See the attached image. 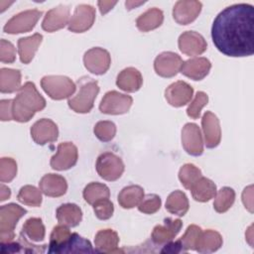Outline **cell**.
<instances>
[{
	"instance_id": "1",
	"label": "cell",
	"mask_w": 254,
	"mask_h": 254,
	"mask_svg": "<svg viewBox=\"0 0 254 254\" xmlns=\"http://www.w3.org/2000/svg\"><path fill=\"white\" fill-rule=\"evenodd\" d=\"M254 8L234 4L223 9L214 19L211 38L215 48L228 57H249L254 53Z\"/></svg>"
},
{
	"instance_id": "2",
	"label": "cell",
	"mask_w": 254,
	"mask_h": 254,
	"mask_svg": "<svg viewBox=\"0 0 254 254\" xmlns=\"http://www.w3.org/2000/svg\"><path fill=\"white\" fill-rule=\"evenodd\" d=\"M46 107L45 98L39 93L33 82H26L19 89L18 94L13 99L12 114L13 120L18 122H28L36 112Z\"/></svg>"
},
{
	"instance_id": "3",
	"label": "cell",
	"mask_w": 254,
	"mask_h": 254,
	"mask_svg": "<svg viewBox=\"0 0 254 254\" xmlns=\"http://www.w3.org/2000/svg\"><path fill=\"white\" fill-rule=\"evenodd\" d=\"M77 84L78 92L68 99V106L74 112L88 113L93 107L94 99L99 92V86L96 80L86 76L78 79Z\"/></svg>"
},
{
	"instance_id": "4",
	"label": "cell",
	"mask_w": 254,
	"mask_h": 254,
	"mask_svg": "<svg viewBox=\"0 0 254 254\" xmlns=\"http://www.w3.org/2000/svg\"><path fill=\"white\" fill-rule=\"evenodd\" d=\"M26 213L27 210L16 203H8L0 207L1 242H10L15 238V226L18 220Z\"/></svg>"
},
{
	"instance_id": "5",
	"label": "cell",
	"mask_w": 254,
	"mask_h": 254,
	"mask_svg": "<svg viewBox=\"0 0 254 254\" xmlns=\"http://www.w3.org/2000/svg\"><path fill=\"white\" fill-rule=\"evenodd\" d=\"M41 86L44 91L55 100L68 98L75 91L74 82L64 75H46L41 79Z\"/></svg>"
},
{
	"instance_id": "6",
	"label": "cell",
	"mask_w": 254,
	"mask_h": 254,
	"mask_svg": "<svg viewBox=\"0 0 254 254\" xmlns=\"http://www.w3.org/2000/svg\"><path fill=\"white\" fill-rule=\"evenodd\" d=\"M95 168L97 174L103 180L109 182L118 180L124 172V164L122 160L111 152H105L99 155Z\"/></svg>"
},
{
	"instance_id": "7",
	"label": "cell",
	"mask_w": 254,
	"mask_h": 254,
	"mask_svg": "<svg viewBox=\"0 0 254 254\" xmlns=\"http://www.w3.org/2000/svg\"><path fill=\"white\" fill-rule=\"evenodd\" d=\"M133 99L130 95L111 90L105 93L100 104L99 110L104 114L120 115L129 111Z\"/></svg>"
},
{
	"instance_id": "8",
	"label": "cell",
	"mask_w": 254,
	"mask_h": 254,
	"mask_svg": "<svg viewBox=\"0 0 254 254\" xmlns=\"http://www.w3.org/2000/svg\"><path fill=\"white\" fill-rule=\"evenodd\" d=\"M41 16L42 12L37 9L23 11L13 16L6 23L3 30L7 34H19L30 32L31 30L34 29Z\"/></svg>"
},
{
	"instance_id": "9",
	"label": "cell",
	"mask_w": 254,
	"mask_h": 254,
	"mask_svg": "<svg viewBox=\"0 0 254 254\" xmlns=\"http://www.w3.org/2000/svg\"><path fill=\"white\" fill-rule=\"evenodd\" d=\"M83 63L88 71L100 75L108 70L111 64V58L106 50L96 47L88 50L84 54Z\"/></svg>"
},
{
	"instance_id": "10",
	"label": "cell",
	"mask_w": 254,
	"mask_h": 254,
	"mask_svg": "<svg viewBox=\"0 0 254 254\" xmlns=\"http://www.w3.org/2000/svg\"><path fill=\"white\" fill-rule=\"evenodd\" d=\"M77 148L70 142L61 143L58 151L51 159V167L57 171H65L72 168L77 162Z\"/></svg>"
},
{
	"instance_id": "11",
	"label": "cell",
	"mask_w": 254,
	"mask_h": 254,
	"mask_svg": "<svg viewBox=\"0 0 254 254\" xmlns=\"http://www.w3.org/2000/svg\"><path fill=\"white\" fill-rule=\"evenodd\" d=\"M95 9L91 5L80 4L76 6L68 22V30L73 33H83L93 25Z\"/></svg>"
},
{
	"instance_id": "12",
	"label": "cell",
	"mask_w": 254,
	"mask_h": 254,
	"mask_svg": "<svg viewBox=\"0 0 254 254\" xmlns=\"http://www.w3.org/2000/svg\"><path fill=\"white\" fill-rule=\"evenodd\" d=\"M183 63L178 54L164 52L155 59L154 68L156 73L162 77H173L180 71Z\"/></svg>"
},
{
	"instance_id": "13",
	"label": "cell",
	"mask_w": 254,
	"mask_h": 254,
	"mask_svg": "<svg viewBox=\"0 0 254 254\" xmlns=\"http://www.w3.org/2000/svg\"><path fill=\"white\" fill-rule=\"evenodd\" d=\"M182 145L185 151L191 156H200L203 153V142L199 127L194 123H187L182 130Z\"/></svg>"
},
{
	"instance_id": "14",
	"label": "cell",
	"mask_w": 254,
	"mask_h": 254,
	"mask_svg": "<svg viewBox=\"0 0 254 254\" xmlns=\"http://www.w3.org/2000/svg\"><path fill=\"white\" fill-rule=\"evenodd\" d=\"M30 132L33 140L39 145L55 142L59 136L57 124L51 119L47 118H43L35 122L31 127Z\"/></svg>"
},
{
	"instance_id": "15",
	"label": "cell",
	"mask_w": 254,
	"mask_h": 254,
	"mask_svg": "<svg viewBox=\"0 0 254 254\" xmlns=\"http://www.w3.org/2000/svg\"><path fill=\"white\" fill-rule=\"evenodd\" d=\"M179 49L187 56H198L207 49L204 38L194 31H187L179 37Z\"/></svg>"
},
{
	"instance_id": "16",
	"label": "cell",
	"mask_w": 254,
	"mask_h": 254,
	"mask_svg": "<svg viewBox=\"0 0 254 254\" xmlns=\"http://www.w3.org/2000/svg\"><path fill=\"white\" fill-rule=\"evenodd\" d=\"M202 4L199 1H178L173 8V17L180 25H188L193 22L201 11Z\"/></svg>"
},
{
	"instance_id": "17",
	"label": "cell",
	"mask_w": 254,
	"mask_h": 254,
	"mask_svg": "<svg viewBox=\"0 0 254 254\" xmlns=\"http://www.w3.org/2000/svg\"><path fill=\"white\" fill-rule=\"evenodd\" d=\"M193 88L187 82L179 80L170 84L165 90L168 103L175 107H181L189 103L192 97Z\"/></svg>"
},
{
	"instance_id": "18",
	"label": "cell",
	"mask_w": 254,
	"mask_h": 254,
	"mask_svg": "<svg viewBox=\"0 0 254 254\" xmlns=\"http://www.w3.org/2000/svg\"><path fill=\"white\" fill-rule=\"evenodd\" d=\"M201 126L204 135L205 146L210 149L217 147L221 139V129L219 120L216 115L210 111H206L202 116Z\"/></svg>"
},
{
	"instance_id": "19",
	"label": "cell",
	"mask_w": 254,
	"mask_h": 254,
	"mask_svg": "<svg viewBox=\"0 0 254 254\" xmlns=\"http://www.w3.org/2000/svg\"><path fill=\"white\" fill-rule=\"evenodd\" d=\"M183 226L181 219L165 218L163 224H158L154 227L152 232V240L156 244H165L170 242L173 238L177 236Z\"/></svg>"
},
{
	"instance_id": "20",
	"label": "cell",
	"mask_w": 254,
	"mask_h": 254,
	"mask_svg": "<svg viewBox=\"0 0 254 254\" xmlns=\"http://www.w3.org/2000/svg\"><path fill=\"white\" fill-rule=\"evenodd\" d=\"M69 18V8L65 5H59L47 12L43 23V30L53 33L63 29L67 23Z\"/></svg>"
},
{
	"instance_id": "21",
	"label": "cell",
	"mask_w": 254,
	"mask_h": 254,
	"mask_svg": "<svg viewBox=\"0 0 254 254\" xmlns=\"http://www.w3.org/2000/svg\"><path fill=\"white\" fill-rule=\"evenodd\" d=\"M210 68L211 64L206 58H193L184 62L180 71L193 80H201L208 74Z\"/></svg>"
},
{
	"instance_id": "22",
	"label": "cell",
	"mask_w": 254,
	"mask_h": 254,
	"mask_svg": "<svg viewBox=\"0 0 254 254\" xmlns=\"http://www.w3.org/2000/svg\"><path fill=\"white\" fill-rule=\"evenodd\" d=\"M40 190L47 196L59 197L64 195L67 190V184L64 177L56 174L45 175L40 183Z\"/></svg>"
},
{
	"instance_id": "23",
	"label": "cell",
	"mask_w": 254,
	"mask_h": 254,
	"mask_svg": "<svg viewBox=\"0 0 254 254\" xmlns=\"http://www.w3.org/2000/svg\"><path fill=\"white\" fill-rule=\"evenodd\" d=\"M119 237L118 234L112 229L99 230L94 238L96 252L103 253H122L123 250L118 249Z\"/></svg>"
},
{
	"instance_id": "24",
	"label": "cell",
	"mask_w": 254,
	"mask_h": 254,
	"mask_svg": "<svg viewBox=\"0 0 254 254\" xmlns=\"http://www.w3.org/2000/svg\"><path fill=\"white\" fill-rule=\"evenodd\" d=\"M143 83L141 72L135 67H127L117 75V86L127 92H135L140 89Z\"/></svg>"
},
{
	"instance_id": "25",
	"label": "cell",
	"mask_w": 254,
	"mask_h": 254,
	"mask_svg": "<svg viewBox=\"0 0 254 254\" xmlns=\"http://www.w3.org/2000/svg\"><path fill=\"white\" fill-rule=\"evenodd\" d=\"M43 41V36L39 33H36L30 37L20 38L18 40V53L20 61L23 64H29L35 56L39 46Z\"/></svg>"
},
{
	"instance_id": "26",
	"label": "cell",
	"mask_w": 254,
	"mask_h": 254,
	"mask_svg": "<svg viewBox=\"0 0 254 254\" xmlns=\"http://www.w3.org/2000/svg\"><path fill=\"white\" fill-rule=\"evenodd\" d=\"M221 246V235L215 230L206 229L201 231L195 245V251L198 253H212L218 250Z\"/></svg>"
},
{
	"instance_id": "27",
	"label": "cell",
	"mask_w": 254,
	"mask_h": 254,
	"mask_svg": "<svg viewBox=\"0 0 254 254\" xmlns=\"http://www.w3.org/2000/svg\"><path fill=\"white\" fill-rule=\"evenodd\" d=\"M56 214L60 224L67 227H74L78 225L82 219L81 209L74 203H64L60 205Z\"/></svg>"
},
{
	"instance_id": "28",
	"label": "cell",
	"mask_w": 254,
	"mask_h": 254,
	"mask_svg": "<svg viewBox=\"0 0 254 254\" xmlns=\"http://www.w3.org/2000/svg\"><path fill=\"white\" fill-rule=\"evenodd\" d=\"M190 190L193 199L200 202L208 201L216 194L215 184L211 180L204 177H200Z\"/></svg>"
},
{
	"instance_id": "29",
	"label": "cell",
	"mask_w": 254,
	"mask_h": 254,
	"mask_svg": "<svg viewBox=\"0 0 254 254\" xmlns=\"http://www.w3.org/2000/svg\"><path fill=\"white\" fill-rule=\"evenodd\" d=\"M164 21V14L158 8H151L141 14L136 20L137 28L142 32H149L157 29Z\"/></svg>"
},
{
	"instance_id": "30",
	"label": "cell",
	"mask_w": 254,
	"mask_h": 254,
	"mask_svg": "<svg viewBox=\"0 0 254 254\" xmlns=\"http://www.w3.org/2000/svg\"><path fill=\"white\" fill-rule=\"evenodd\" d=\"M144 197V190L140 186H128L122 189L118 194V202L123 208L137 206Z\"/></svg>"
},
{
	"instance_id": "31",
	"label": "cell",
	"mask_w": 254,
	"mask_h": 254,
	"mask_svg": "<svg viewBox=\"0 0 254 254\" xmlns=\"http://www.w3.org/2000/svg\"><path fill=\"white\" fill-rule=\"evenodd\" d=\"M21 88V72L18 69L1 68L0 70V91L12 93Z\"/></svg>"
},
{
	"instance_id": "32",
	"label": "cell",
	"mask_w": 254,
	"mask_h": 254,
	"mask_svg": "<svg viewBox=\"0 0 254 254\" xmlns=\"http://www.w3.org/2000/svg\"><path fill=\"white\" fill-rule=\"evenodd\" d=\"M189 199L185 192L175 190L171 192L166 200V209L173 214L183 216L189 210Z\"/></svg>"
},
{
	"instance_id": "33",
	"label": "cell",
	"mask_w": 254,
	"mask_h": 254,
	"mask_svg": "<svg viewBox=\"0 0 254 254\" xmlns=\"http://www.w3.org/2000/svg\"><path fill=\"white\" fill-rule=\"evenodd\" d=\"M71 233L69 229L65 225H57L54 227L51 236H50V243H49V253H62V250L65 243L68 241Z\"/></svg>"
},
{
	"instance_id": "34",
	"label": "cell",
	"mask_w": 254,
	"mask_h": 254,
	"mask_svg": "<svg viewBox=\"0 0 254 254\" xmlns=\"http://www.w3.org/2000/svg\"><path fill=\"white\" fill-rule=\"evenodd\" d=\"M31 241L40 242L45 238V226L41 218L31 217L23 225L22 232Z\"/></svg>"
},
{
	"instance_id": "35",
	"label": "cell",
	"mask_w": 254,
	"mask_h": 254,
	"mask_svg": "<svg viewBox=\"0 0 254 254\" xmlns=\"http://www.w3.org/2000/svg\"><path fill=\"white\" fill-rule=\"evenodd\" d=\"M109 195L110 191L108 187L97 182L88 184L83 190V198L89 204H93L97 200L103 198H108Z\"/></svg>"
},
{
	"instance_id": "36",
	"label": "cell",
	"mask_w": 254,
	"mask_h": 254,
	"mask_svg": "<svg viewBox=\"0 0 254 254\" xmlns=\"http://www.w3.org/2000/svg\"><path fill=\"white\" fill-rule=\"evenodd\" d=\"M94 251L88 240L79 236L77 233H71L62 253H92Z\"/></svg>"
},
{
	"instance_id": "37",
	"label": "cell",
	"mask_w": 254,
	"mask_h": 254,
	"mask_svg": "<svg viewBox=\"0 0 254 254\" xmlns=\"http://www.w3.org/2000/svg\"><path fill=\"white\" fill-rule=\"evenodd\" d=\"M215 195L216 196L213 201V207L219 213L227 211L235 200V192L231 188L228 187L220 189Z\"/></svg>"
},
{
	"instance_id": "38",
	"label": "cell",
	"mask_w": 254,
	"mask_h": 254,
	"mask_svg": "<svg viewBox=\"0 0 254 254\" xmlns=\"http://www.w3.org/2000/svg\"><path fill=\"white\" fill-rule=\"evenodd\" d=\"M17 198L20 202L29 206L38 207L42 203L41 190L34 186H24L21 188Z\"/></svg>"
},
{
	"instance_id": "39",
	"label": "cell",
	"mask_w": 254,
	"mask_h": 254,
	"mask_svg": "<svg viewBox=\"0 0 254 254\" xmlns=\"http://www.w3.org/2000/svg\"><path fill=\"white\" fill-rule=\"evenodd\" d=\"M201 231V228L195 224H190L188 226L185 234L178 240L183 252H187L188 250H195V245Z\"/></svg>"
},
{
	"instance_id": "40",
	"label": "cell",
	"mask_w": 254,
	"mask_h": 254,
	"mask_svg": "<svg viewBox=\"0 0 254 254\" xmlns=\"http://www.w3.org/2000/svg\"><path fill=\"white\" fill-rule=\"evenodd\" d=\"M201 177V171L193 164L184 165L179 172V179L186 189H190L193 184Z\"/></svg>"
},
{
	"instance_id": "41",
	"label": "cell",
	"mask_w": 254,
	"mask_h": 254,
	"mask_svg": "<svg viewBox=\"0 0 254 254\" xmlns=\"http://www.w3.org/2000/svg\"><path fill=\"white\" fill-rule=\"evenodd\" d=\"M93 132L100 141L109 142L116 134V126L111 121H99L95 124Z\"/></svg>"
},
{
	"instance_id": "42",
	"label": "cell",
	"mask_w": 254,
	"mask_h": 254,
	"mask_svg": "<svg viewBox=\"0 0 254 254\" xmlns=\"http://www.w3.org/2000/svg\"><path fill=\"white\" fill-rule=\"evenodd\" d=\"M17 174V164L12 158H1L0 161V181L2 183L11 182Z\"/></svg>"
},
{
	"instance_id": "43",
	"label": "cell",
	"mask_w": 254,
	"mask_h": 254,
	"mask_svg": "<svg viewBox=\"0 0 254 254\" xmlns=\"http://www.w3.org/2000/svg\"><path fill=\"white\" fill-rule=\"evenodd\" d=\"M208 102V96L206 93L203 91H197L195 94V97L193 100L190 102L187 109V114L192 118V119H197L200 115V111L203 106H205Z\"/></svg>"
},
{
	"instance_id": "44",
	"label": "cell",
	"mask_w": 254,
	"mask_h": 254,
	"mask_svg": "<svg viewBox=\"0 0 254 254\" xmlns=\"http://www.w3.org/2000/svg\"><path fill=\"white\" fill-rule=\"evenodd\" d=\"M161 203L162 200L159 195L154 193L148 194L145 197H143L141 202L138 204V209L143 213L153 214L160 209Z\"/></svg>"
},
{
	"instance_id": "45",
	"label": "cell",
	"mask_w": 254,
	"mask_h": 254,
	"mask_svg": "<svg viewBox=\"0 0 254 254\" xmlns=\"http://www.w3.org/2000/svg\"><path fill=\"white\" fill-rule=\"evenodd\" d=\"M93 210L97 218L101 220H106L112 216L114 206L108 198H103L93 203Z\"/></svg>"
},
{
	"instance_id": "46",
	"label": "cell",
	"mask_w": 254,
	"mask_h": 254,
	"mask_svg": "<svg viewBox=\"0 0 254 254\" xmlns=\"http://www.w3.org/2000/svg\"><path fill=\"white\" fill-rule=\"evenodd\" d=\"M15 59H16L15 47L9 41L2 39L1 40V48H0V61L2 63L11 64V63H14Z\"/></svg>"
},
{
	"instance_id": "47",
	"label": "cell",
	"mask_w": 254,
	"mask_h": 254,
	"mask_svg": "<svg viewBox=\"0 0 254 254\" xmlns=\"http://www.w3.org/2000/svg\"><path fill=\"white\" fill-rule=\"evenodd\" d=\"M12 103H13V100H11V99L1 100V103H0V108H1L0 117H1L2 121H9V120L13 119Z\"/></svg>"
},
{
	"instance_id": "48",
	"label": "cell",
	"mask_w": 254,
	"mask_h": 254,
	"mask_svg": "<svg viewBox=\"0 0 254 254\" xmlns=\"http://www.w3.org/2000/svg\"><path fill=\"white\" fill-rule=\"evenodd\" d=\"M242 201L245 205V207H247L249 209L250 212H252V186L246 188L242 193Z\"/></svg>"
},
{
	"instance_id": "49",
	"label": "cell",
	"mask_w": 254,
	"mask_h": 254,
	"mask_svg": "<svg viewBox=\"0 0 254 254\" xmlns=\"http://www.w3.org/2000/svg\"><path fill=\"white\" fill-rule=\"evenodd\" d=\"M162 253H181L183 252V249L179 243V241H175V242H168L164 248L161 250Z\"/></svg>"
},
{
	"instance_id": "50",
	"label": "cell",
	"mask_w": 254,
	"mask_h": 254,
	"mask_svg": "<svg viewBox=\"0 0 254 254\" xmlns=\"http://www.w3.org/2000/svg\"><path fill=\"white\" fill-rule=\"evenodd\" d=\"M116 1L111 2V1H98V6H99V10L101 14H106L108 11H110L115 5H116Z\"/></svg>"
},
{
	"instance_id": "51",
	"label": "cell",
	"mask_w": 254,
	"mask_h": 254,
	"mask_svg": "<svg viewBox=\"0 0 254 254\" xmlns=\"http://www.w3.org/2000/svg\"><path fill=\"white\" fill-rule=\"evenodd\" d=\"M0 188H1V198H0V200L3 201V200H6L7 198L10 197L11 190H10V189L8 187H6L4 185H1Z\"/></svg>"
},
{
	"instance_id": "52",
	"label": "cell",
	"mask_w": 254,
	"mask_h": 254,
	"mask_svg": "<svg viewBox=\"0 0 254 254\" xmlns=\"http://www.w3.org/2000/svg\"><path fill=\"white\" fill-rule=\"evenodd\" d=\"M142 4H144V2H134V1H127V2L125 3V5H126L127 9H129V10L133 9V8H134V7H136V6L142 5Z\"/></svg>"
}]
</instances>
